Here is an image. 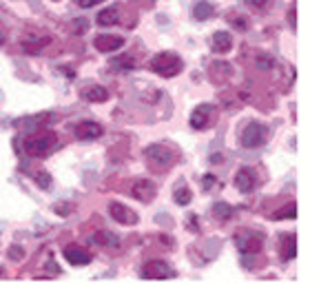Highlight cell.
<instances>
[{
    "instance_id": "cell-1",
    "label": "cell",
    "mask_w": 310,
    "mask_h": 288,
    "mask_svg": "<svg viewBox=\"0 0 310 288\" xmlns=\"http://www.w3.org/2000/svg\"><path fill=\"white\" fill-rule=\"evenodd\" d=\"M184 69V62L178 53H171V51H162L158 56L151 58V71H155L158 76L162 78H173Z\"/></svg>"
},
{
    "instance_id": "cell-2",
    "label": "cell",
    "mask_w": 310,
    "mask_h": 288,
    "mask_svg": "<svg viewBox=\"0 0 310 288\" xmlns=\"http://www.w3.org/2000/svg\"><path fill=\"white\" fill-rule=\"evenodd\" d=\"M146 162H149L151 169L164 171L175 162V151L168 149L166 144H151L146 149Z\"/></svg>"
},
{
    "instance_id": "cell-3",
    "label": "cell",
    "mask_w": 310,
    "mask_h": 288,
    "mask_svg": "<svg viewBox=\"0 0 310 288\" xmlns=\"http://www.w3.org/2000/svg\"><path fill=\"white\" fill-rule=\"evenodd\" d=\"M268 126L261 124V122H251L244 126V131H241V138L239 142L241 146H246V149H257V146L266 144L268 142Z\"/></svg>"
},
{
    "instance_id": "cell-4",
    "label": "cell",
    "mask_w": 310,
    "mask_h": 288,
    "mask_svg": "<svg viewBox=\"0 0 310 288\" xmlns=\"http://www.w3.org/2000/svg\"><path fill=\"white\" fill-rule=\"evenodd\" d=\"M215 120H217V111H215L213 104H197L191 113V126L197 131L213 126Z\"/></svg>"
},
{
    "instance_id": "cell-5",
    "label": "cell",
    "mask_w": 310,
    "mask_h": 288,
    "mask_svg": "<svg viewBox=\"0 0 310 288\" xmlns=\"http://www.w3.org/2000/svg\"><path fill=\"white\" fill-rule=\"evenodd\" d=\"M27 153L33 158H45L51 151V146H56V136L53 133H45V136H36L27 140Z\"/></svg>"
},
{
    "instance_id": "cell-6",
    "label": "cell",
    "mask_w": 310,
    "mask_h": 288,
    "mask_svg": "<svg viewBox=\"0 0 310 288\" xmlns=\"http://www.w3.org/2000/svg\"><path fill=\"white\" fill-rule=\"evenodd\" d=\"M142 277L144 279H171V277H175V271L164 259H149L142 266Z\"/></svg>"
},
{
    "instance_id": "cell-7",
    "label": "cell",
    "mask_w": 310,
    "mask_h": 288,
    "mask_svg": "<svg viewBox=\"0 0 310 288\" xmlns=\"http://www.w3.org/2000/svg\"><path fill=\"white\" fill-rule=\"evenodd\" d=\"M237 246L244 253H259L261 246H264V235L253 233V231H244V237L237 235Z\"/></svg>"
},
{
    "instance_id": "cell-8",
    "label": "cell",
    "mask_w": 310,
    "mask_h": 288,
    "mask_svg": "<svg viewBox=\"0 0 310 288\" xmlns=\"http://www.w3.org/2000/svg\"><path fill=\"white\" fill-rule=\"evenodd\" d=\"M255 184H257V175H255V171L251 166H241L237 171V175H235V186L241 191V193H251L255 189Z\"/></svg>"
},
{
    "instance_id": "cell-9",
    "label": "cell",
    "mask_w": 310,
    "mask_h": 288,
    "mask_svg": "<svg viewBox=\"0 0 310 288\" xmlns=\"http://www.w3.org/2000/svg\"><path fill=\"white\" fill-rule=\"evenodd\" d=\"M93 45H96L98 51L109 53V51L120 49V47L124 45V38L122 36H111V33H100V36H96V40H93Z\"/></svg>"
},
{
    "instance_id": "cell-10",
    "label": "cell",
    "mask_w": 310,
    "mask_h": 288,
    "mask_svg": "<svg viewBox=\"0 0 310 288\" xmlns=\"http://www.w3.org/2000/svg\"><path fill=\"white\" fill-rule=\"evenodd\" d=\"M109 213H111V217L120 224H138V213H133L129 206H124L120 202H113L109 206Z\"/></svg>"
},
{
    "instance_id": "cell-11",
    "label": "cell",
    "mask_w": 310,
    "mask_h": 288,
    "mask_svg": "<svg viewBox=\"0 0 310 288\" xmlns=\"http://www.w3.org/2000/svg\"><path fill=\"white\" fill-rule=\"evenodd\" d=\"M76 136H78V140H98L100 136H102V124L91 122V120L80 122L76 126Z\"/></svg>"
},
{
    "instance_id": "cell-12",
    "label": "cell",
    "mask_w": 310,
    "mask_h": 288,
    "mask_svg": "<svg viewBox=\"0 0 310 288\" xmlns=\"http://www.w3.org/2000/svg\"><path fill=\"white\" fill-rule=\"evenodd\" d=\"M64 259L71 266H86L91 262V255L84 249H80V246H67V249H64Z\"/></svg>"
},
{
    "instance_id": "cell-13",
    "label": "cell",
    "mask_w": 310,
    "mask_h": 288,
    "mask_svg": "<svg viewBox=\"0 0 310 288\" xmlns=\"http://www.w3.org/2000/svg\"><path fill=\"white\" fill-rule=\"evenodd\" d=\"M133 197L140 200V202H151L155 197V184L149 182V180H140V182L133 184Z\"/></svg>"
},
{
    "instance_id": "cell-14",
    "label": "cell",
    "mask_w": 310,
    "mask_h": 288,
    "mask_svg": "<svg viewBox=\"0 0 310 288\" xmlns=\"http://www.w3.org/2000/svg\"><path fill=\"white\" fill-rule=\"evenodd\" d=\"M231 47H233V38H231L228 31H215L213 33L211 49L215 53H226V51H231Z\"/></svg>"
},
{
    "instance_id": "cell-15",
    "label": "cell",
    "mask_w": 310,
    "mask_h": 288,
    "mask_svg": "<svg viewBox=\"0 0 310 288\" xmlns=\"http://www.w3.org/2000/svg\"><path fill=\"white\" fill-rule=\"evenodd\" d=\"M281 239H284V242H281V257H284L286 262H291V259L297 257V235L288 233V235H284Z\"/></svg>"
},
{
    "instance_id": "cell-16",
    "label": "cell",
    "mask_w": 310,
    "mask_h": 288,
    "mask_svg": "<svg viewBox=\"0 0 310 288\" xmlns=\"http://www.w3.org/2000/svg\"><path fill=\"white\" fill-rule=\"evenodd\" d=\"M82 98L89 100V102H106V100H109V91L100 84H91L82 91Z\"/></svg>"
},
{
    "instance_id": "cell-17",
    "label": "cell",
    "mask_w": 310,
    "mask_h": 288,
    "mask_svg": "<svg viewBox=\"0 0 310 288\" xmlns=\"http://www.w3.org/2000/svg\"><path fill=\"white\" fill-rule=\"evenodd\" d=\"M120 20V7L113 5V7H106V9H102L98 13V25L100 27H111L116 25Z\"/></svg>"
},
{
    "instance_id": "cell-18",
    "label": "cell",
    "mask_w": 310,
    "mask_h": 288,
    "mask_svg": "<svg viewBox=\"0 0 310 288\" xmlns=\"http://www.w3.org/2000/svg\"><path fill=\"white\" fill-rule=\"evenodd\" d=\"M193 16L197 18V20H208V18H213V5L206 3V0H200V3L193 7Z\"/></svg>"
},
{
    "instance_id": "cell-19",
    "label": "cell",
    "mask_w": 310,
    "mask_h": 288,
    "mask_svg": "<svg viewBox=\"0 0 310 288\" xmlns=\"http://www.w3.org/2000/svg\"><path fill=\"white\" fill-rule=\"evenodd\" d=\"M233 206L231 204H226V202H217V204H213V215L219 219V222H226V219H231L233 217Z\"/></svg>"
},
{
    "instance_id": "cell-20",
    "label": "cell",
    "mask_w": 310,
    "mask_h": 288,
    "mask_svg": "<svg viewBox=\"0 0 310 288\" xmlns=\"http://www.w3.org/2000/svg\"><path fill=\"white\" fill-rule=\"evenodd\" d=\"M175 202L180 206H186L191 204V189H186V186H180V189H175Z\"/></svg>"
},
{
    "instance_id": "cell-21",
    "label": "cell",
    "mask_w": 310,
    "mask_h": 288,
    "mask_svg": "<svg viewBox=\"0 0 310 288\" xmlns=\"http://www.w3.org/2000/svg\"><path fill=\"white\" fill-rule=\"evenodd\" d=\"M96 239H98V244H102V246H118V242H120L113 233H98Z\"/></svg>"
},
{
    "instance_id": "cell-22",
    "label": "cell",
    "mask_w": 310,
    "mask_h": 288,
    "mask_svg": "<svg viewBox=\"0 0 310 288\" xmlns=\"http://www.w3.org/2000/svg\"><path fill=\"white\" fill-rule=\"evenodd\" d=\"M275 219H286V217H297V204H288L284 211H279V213H275L273 215Z\"/></svg>"
},
{
    "instance_id": "cell-23",
    "label": "cell",
    "mask_w": 310,
    "mask_h": 288,
    "mask_svg": "<svg viewBox=\"0 0 310 288\" xmlns=\"http://www.w3.org/2000/svg\"><path fill=\"white\" fill-rule=\"evenodd\" d=\"M111 64L113 67H124V69H133V67H136V60H133L131 56H122V58L111 60Z\"/></svg>"
},
{
    "instance_id": "cell-24",
    "label": "cell",
    "mask_w": 310,
    "mask_h": 288,
    "mask_svg": "<svg viewBox=\"0 0 310 288\" xmlns=\"http://www.w3.org/2000/svg\"><path fill=\"white\" fill-rule=\"evenodd\" d=\"M271 64H273V60L268 58V56H259L257 58V67H259V69H271Z\"/></svg>"
},
{
    "instance_id": "cell-25",
    "label": "cell",
    "mask_w": 310,
    "mask_h": 288,
    "mask_svg": "<svg viewBox=\"0 0 310 288\" xmlns=\"http://www.w3.org/2000/svg\"><path fill=\"white\" fill-rule=\"evenodd\" d=\"M288 23H291V27L295 29V27H297V7H291V11H288Z\"/></svg>"
},
{
    "instance_id": "cell-26",
    "label": "cell",
    "mask_w": 310,
    "mask_h": 288,
    "mask_svg": "<svg viewBox=\"0 0 310 288\" xmlns=\"http://www.w3.org/2000/svg\"><path fill=\"white\" fill-rule=\"evenodd\" d=\"M100 3H102V0H76V5L82 7V9H89V7H96Z\"/></svg>"
},
{
    "instance_id": "cell-27",
    "label": "cell",
    "mask_w": 310,
    "mask_h": 288,
    "mask_svg": "<svg viewBox=\"0 0 310 288\" xmlns=\"http://www.w3.org/2000/svg\"><path fill=\"white\" fill-rule=\"evenodd\" d=\"M246 3L251 5V7H255V9H264V7L271 3V0H246Z\"/></svg>"
},
{
    "instance_id": "cell-28",
    "label": "cell",
    "mask_w": 310,
    "mask_h": 288,
    "mask_svg": "<svg viewBox=\"0 0 310 288\" xmlns=\"http://www.w3.org/2000/svg\"><path fill=\"white\" fill-rule=\"evenodd\" d=\"M38 182H40V186H45V189H47V186L51 184V178H47L45 173H42V175H38Z\"/></svg>"
},
{
    "instance_id": "cell-29",
    "label": "cell",
    "mask_w": 310,
    "mask_h": 288,
    "mask_svg": "<svg viewBox=\"0 0 310 288\" xmlns=\"http://www.w3.org/2000/svg\"><path fill=\"white\" fill-rule=\"evenodd\" d=\"M9 257H23V249H18V246H16V249H11Z\"/></svg>"
},
{
    "instance_id": "cell-30",
    "label": "cell",
    "mask_w": 310,
    "mask_h": 288,
    "mask_svg": "<svg viewBox=\"0 0 310 288\" xmlns=\"http://www.w3.org/2000/svg\"><path fill=\"white\" fill-rule=\"evenodd\" d=\"M202 182H204V186H211V184L215 182V178H213V175H204V180H202Z\"/></svg>"
},
{
    "instance_id": "cell-31",
    "label": "cell",
    "mask_w": 310,
    "mask_h": 288,
    "mask_svg": "<svg viewBox=\"0 0 310 288\" xmlns=\"http://www.w3.org/2000/svg\"><path fill=\"white\" fill-rule=\"evenodd\" d=\"M0 275H3V269H0Z\"/></svg>"
}]
</instances>
